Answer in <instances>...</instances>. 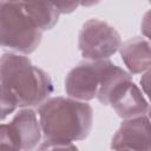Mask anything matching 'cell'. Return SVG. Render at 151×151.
Masks as SVG:
<instances>
[{
    "mask_svg": "<svg viewBox=\"0 0 151 151\" xmlns=\"http://www.w3.org/2000/svg\"><path fill=\"white\" fill-rule=\"evenodd\" d=\"M60 12V14H70L80 6V0H50Z\"/></svg>",
    "mask_w": 151,
    "mask_h": 151,
    "instance_id": "obj_12",
    "label": "cell"
},
{
    "mask_svg": "<svg viewBox=\"0 0 151 151\" xmlns=\"http://www.w3.org/2000/svg\"><path fill=\"white\" fill-rule=\"evenodd\" d=\"M101 0H80V6L84 7H91L93 5H97L98 2H100Z\"/></svg>",
    "mask_w": 151,
    "mask_h": 151,
    "instance_id": "obj_15",
    "label": "cell"
},
{
    "mask_svg": "<svg viewBox=\"0 0 151 151\" xmlns=\"http://www.w3.org/2000/svg\"><path fill=\"white\" fill-rule=\"evenodd\" d=\"M37 114L42 133L39 150H76L73 143L84 140L92 129V106L71 97L47 98Z\"/></svg>",
    "mask_w": 151,
    "mask_h": 151,
    "instance_id": "obj_1",
    "label": "cell"
},
{
    "mask_svg": "<svg viewBox=\"0 0 151 151\" xmlns=\"http://www.w3.org/2000/svg\"><path fill=\"white\" fill-rule=\"evenodd\" d=\"M149 125V114L124 119L112 138L111 149L150 150Z\"/></svg>",
    "mask_w": 151,
    "mask_h": 151,
    "instance_id": "obj_7",
    "label": "cell"
},
{
    "mask_svg": "<svg viewBox=\"0 0 151 151\" xmlns=\"http://www.w3.org/2000/svg\"><path fill=\"white\" fill-rule=\"evenodd\" d=\"M21 4L32 21L42 32L53 28L59 20L60 12L50 0H29Z\"/></svg>",
    "mask_w": 151,
    "mask_h": 151,
    "instance_id": "obj_10",
    "label": "cell"
},
{
    "mask_svg": "<svg viewBox=\"0 0 151 151\" xmlns=\"http://www.w3.org/2000/svg\"><path fill=\"white\" fill-rule=\"evenodd\" d=\"M119 53L123 63L132 74H142L149 71L151 65L150 59V42L146 38L134 37L119 47Z\"/></svg>",
    "mask_w": 151,
    "mask_h": 151,
    "instance_id": "obj_9",
    "label": "cell"
},
{
    "mask_svg": "<svg viewBox=\"0 0 151 151\" xmlns=\"http://www.w3.org/2000/svg\"><path fill=\"white\" fill-rule=\"evenodd\" d=\"M105 59L86 60L74 66L65 78V91L68 97L88 101L94 99L99 88Z\"/></svg>",
    "mask_w": 151,
    "mask_h": 151,
    "instance_id": "obj_5",
    "label": "cell"
},
{
    "mask_svg": "<svg viewBox=\"0 0 151 151\" xmlns=\"http://www.w3.org/2000/svg\"><path fill=\"white\" fill-rule=\"evenodd\" d=\"M19 107L18 99L9 87L0 84V122L5 120Z\"/></svg>",
    "mask_w": 151,
    "mask_h": 151,
    "instance_id": "obj_11",
    "label": "cell"
},
{
    "mask_svg": "<svg viewBox=\"0 0 151 151\" xmlns=\"http://www.w3.org/2000/svg\"><path fill=\"white\" fill-rule=\"evenodd\" d=\"M0 1H11V2H27L29 0H0Z\"/></svg>",
    "mask_w": 151,
    "mask_h": 151,
    "instance_id": "obj_16",
    "label": "cell"
},
{
    "mask_svg": "<svg viewBox=\"0 0 151 151\" xmlns=\"http://www.w3.org/2000/svg\"><path fill=\"white\" fill-rule=\"evenodd\" d=\"M109 105L123 119L149 114L150 112L147 99L132 79L125 80L113 91L109 99Z\"/></svg>",
    "mask_w": 151,
    "mask_h": 151,
    "instance_id": "obj_6",
    "label": "cell"
},
{
    "mask_svg": "<svg viewBox=\"0 0 151 151\" xmlns=\"http://www.w3.org/2000/svg\"><path fill=\"white\" fill-rule=\"evenodd\" d=\"M42 31L26 13L21 2L0 1V47L29 54L41 42Z\"/></svg>",
    "mask_w": 151,
    "mask_h": 151,
    "instance_id": "obj_3",
    "label": "cell"
},
{
    "mask_svg": "<svg viewBox=\"0 0 151 151\" xmlns=\"http://www.w3.org/2000/svg\"><path fill=\"white\" fill-rule=\"evenodd\" d=\"M0 84L12 90L19 107H38L53 92L50 74L33 65L25 54L15 52L0 57Z\"/></svg>",
    "mask_w": 151,
    "mask_h": 151,
    "instance_id": "obj_2",
    "label": "cell"
},
{
    "mask_svg": "<svg viewBox=\"0 0 151 151\" xmlns=\"http://www.w3.org/2000/svg\"><path fill=\"white\" fill-rule=\"evenodd\" d=\"M142 79H140V85H142V91L144 94H147V87H149V76L150 72L146 71L144 73H142Z\"/></svg>",
    "mask_w": 151,
    "mask_h": 151,
    "instance_id": "obj_14",
    "label": "cell"
},
{
    "mask_svg": "<svg viewBox=\"0 0 151 151\" xmlns=\"http://www.w3.org/2000/svg\"><path fill=\"white\" fill-rule=\"evenodd\" d=\"M0 149H14L17 150V145L11 134L8 124H0Z\"/></svg>",
    "mask_w": 151,
    "mask_h": 151,
    "instance_id": "obj_13",
    "label": "cell"
},
{
    "mask_svg": "<svg viewBox=\"0 0 151 151\" xmlns=\"http://www.w3.org/2000/svg\"><path fill=\"white\" fill-rule=\"evenodd\" d=\"M122 38L118 31L100 19L85 21L78 33V47L86 60L109 59L118 52Z\"/></svg>",
    "mask_w": 151,
    "mask_h": 151,
    "instance_id": "obj_4",
    "label": "cell"
},
{
    "mask_svg": "<svg viewBox=\"0 0 151 151\" xmlns=\"http://www.w3.org/2000/svg\"><path fill=\"white\" fill-rule=\"evenodd\" d=\"M8 127L17 150H34L42 139L39 118L32 107H21L8 123Z\"/></svg>",
    "mask_w": 151,
    "mask_h": 151,
    "instance_id": "obj_8",
    "label": "cell"
}]
</instances>
